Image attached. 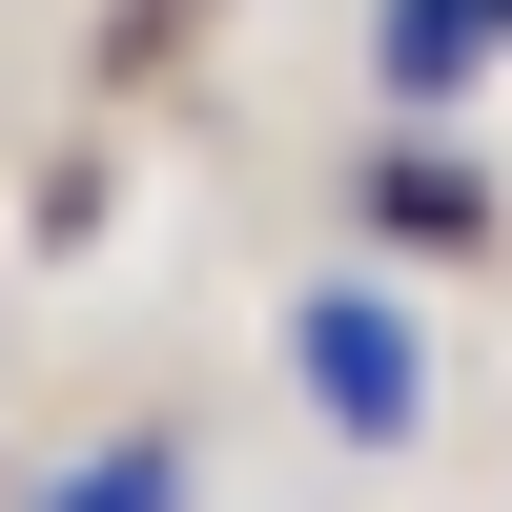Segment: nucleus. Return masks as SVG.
Here are the masks:
<instances>
[{
    "instance_id": "5",
    "label": "nucleus",
    "mask_w": 512,
    "mask_h": 512,
    "mask_svg": "<svg viewBox=\"0 0 512 512\" xmlns=\"http://www.w3.org/2000/svg\"><path fill=\"white\" fill-rule=\"evenodd\" d=\"M492 41H512V0H492Z\"/></svg>"
},
{
    "instance_id": "3",
    "label": "nucleus",
    "mask_w": 512,
    "mask_h": 512,
    "mask_svg": "<svg viewBox=\"0 0 512 512\" xmlns=\"http://www.w3.org/2000/svg\"><path fill=\"white\" fill-rule=\"evenodd\" d=\"M21 512H185V451H164V431H103V451H62Z\"/></svg>"
},
{
    "instance_id": "1",
    "label": "nucleus",
    "mask_w": 512,
    "mask_h": 512,
    "mask_svg": "<svg viewBox=\"0 0 512 512\" xmlns=\"http://www.w3.org/2000/svg\"><path fill=\"white\" fill-rule=\"evenodd\" d=\"M287 369H308V410H328L349 451L431 431V349H410V308H390V287H308V308H287Z\"/></svg>"
},
{
    "instance_id": "2",
    "label": "nucleus",
    "mask_w": 512,
    "mask_h": 512,
    "mask_svg": "<svg viewBox=\"0 0 512 512\" xmlns=\"http://www.w3.org/2000/svg\"><path fill=\"white\" fill-rule=\"evenodd\" d=\"M369 62H390L410 123H451V103L492 82V0H390V41H369Z\"/></svg>"
},
{
    "instance_id": "4",
    "label": "nucleus",
    "mask_w": 512,
    "mask_h": 512,
    "mask_svg": "<svg viewBox=\"0 0 512 512\" xmlns=\"http://www.w3.org/2000/svg\"><path fill=\"white\" fill-rule=\"evenodd\" d=\"M369 205H390L410 246H472V226H492V185H472L451 144H390V164H369Z\"/></svg>"
}]
</instances>
